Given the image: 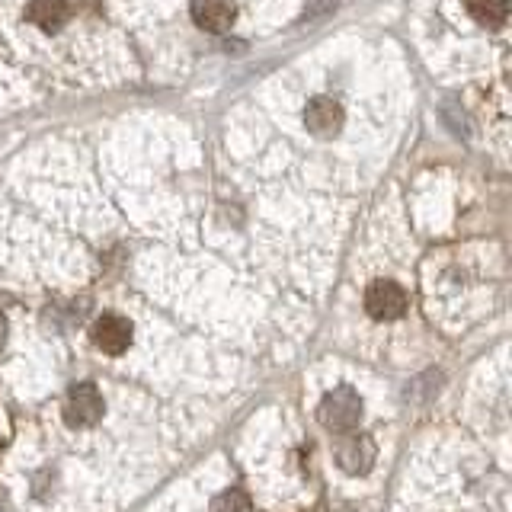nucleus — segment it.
<instances>
[{"mask_svg": "<svg viewBox=\"0 0 512 512\" xmlns=\"http://www.w3.org/2000/svg\"><path fill=\"white\" fill-rule=\"evenodd\" d=\"M317 416L333 432H352L362 420V397L352 388H336L320 400Z\"/></svg>", "mask_w": 512, "mask_h": 512, "instance_id": "obj_1", "label": "nucleus"}, {"mask_svg": "<svg viewBox=\"0 0 512 512\" xmlns=\"http://www.w3.org/2000/svg\"><path fill=\"white\" fill-rule=\"evenodd\" d=\"M103 410H106L103 397L96 391V384H90V381L74 384L68 397H64V420H68V426H77V429L96 426Z\"/></svg>", "mask_w": 512, "mask_h": 512, "instance_id": "obj_2", "label": "nucleus"}, {"mask_svg": "<svg viewBox=\"0 0 512 512\" xmlns=\"http://www.w3.org/2000/svg\"><path fill=\"white\" fill-rule=\"evenodd\" d=\"M365 311L375 320H397L407 311V292L391 279H378L365 288Z\"/></svg>", "mask_w": 512, "mask_h": 512, "instance_id": "obj_3", "label": "nucleus"}, {"mask_svg": "<svg viewBox=\"0 0 512 512\" xmlns=\"http://www.w3.org/2000/svg\"><path fill=\"white\" fill-rule=\"evenodd\" d=\"M375 455V442L365 432H346L340 445H336V464L352 477L368 474V468L375 464Z\"/></svg>", "mask_w": 512, "mask_h": 512, "instance_id": "obj_4", "label": "nucleus"}, {"mask_svg": "<svg viewBox=\"0 0 512 512\" xmlns=\"http://www.w3.org/2000/svg\"><path fill=\"white\" fill-rule=\"evenodd\" d=\"M90 336H93V346L106 352V356H122L128 343H132V324H128L122 314H103V317H96Z\"/></svg>", "mask_w": 512, "mask_h": 512, "instance_id": "obj_5", "label": "nucleus"}, {"mask_svg": "<svg viewBox=\"0 0 512 512\" xmlns=\"http://www.w3.org/2000/svg\"><path fill=\"white\" fill-rule=\"evenodd\" d=\"M304 125H308L314 135L330 138L343 128V106L330 100V96H314L308 109H304Z\"/></svg>", "mask_w": 512, "mask_h": 512, "instance_id": "obj_6", "label": "nucleus"}, {"mask_svg": "<svg viewBox=\"0 0 512 512\" xmlns=\"http://www.w3.org/2000/svg\"><path fill=\"white\" fill-rule=\"evenodd\" d=\"M234 16L237 10L231 0H192V20H196L199 29L215 32V36L234 26Z\"/></svg>", "mask_w": 512, "mask_h": 512, "instance_id": "obj_7", "label": "nucleus"}, {"mask_svg": "<svg viewBox=\"0 0 512 512\" xmlns=\"http://www.w3.org/2000/svg\"><path fill=\"white\" fill-rule=\"evenodd\" d=\"M68 16H71L68 0H29L26 7V20L32 26H39L42 32H58L68 23Z\"/></svg>", "mask_w": 512, "mask_h": 512, "instance_id": "obj_8", "label": "nucleus"}, {"mask_svg": "<svg viewBox=\"0 0 512 512\" xmlns=\"http://www.w3.org/2000/svg\"><path fill=\"white\" fill-rule=\"evenodd\" d=\"M468 13L480 26L500 29L509 16V0H468Z\"/></svg>", "mask_w": 512, "mask_h": 512, "instance_id": "obj_9", "label": "nucleus"}, {"mask_svg": "<svg viewBox=\"0 0 512 512\" xmlns=\"http://www.w3.org/2000/svg\"><path fill=\"white\" fill-rule=\"evenodd\" d=\"M212 512H253V503L244 490H224L215 500Z\"/></svg>", "mask_w": 512, "mask_h": 512, "instance_id": "obj_10", "label": "nucleus"}, {"mask_svg": "<svg viewBox=\"0 0 512 512\" xmlns=\"http://www.w3.org/2000/svg\"><path fill=\"white\" fill-rule=\"evenodd\" d=\"M317 512H352V506H346V503H340V500H333V503H324Z\"/></svg>", "mask_w": 512, "mask_h": 512, "instance_id": "obj_11", "label": "nucleus"}, {"mask_svg": "<svg viewBox=\"0 0 512 512\" xmlns=\"http://www.w3.org/2000/svg\"><path fill=\"white\" fill-rule=\"evenodd\" d=\"M4 336H7V320H4V314H0V343H4Z\"/></svg>", "mask_w": 512, "mask_h": 512, "instance_id": "obj_12", "label": "nucleus"}, {"mask_svg": "<svg viewBox=\"0 0 512 512\" xmlns=\"http://www.w3.org/2000/svg\"><path fill=\"white\" fill-rule=\"evenodd\" d=\"M0 452H4V445H0Z\"/></svg>", "mask_w": 512, "mask_h": 512, "instance_id": "obj_13", "label": "nucleus"}]
</instances>
